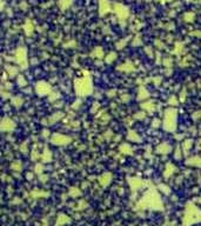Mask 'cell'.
Listing matches in <instances>:
<instances>
[{
    "label": "cell",
    "mask_w": 201,
    "mask_h": 226,
    "mask_svg": "<svg viewBox=\"0 0 201 226\" xmlns=\"http://www.w3.org/2000/svg\"><path fill=\"white\" fill-rule=\"evenodd\" d=\"M201 220V213L199 210L193 205H188L186 207V212L183 216V223L185 224H192L195 222Z\"/></svg>",
    "instance_id": "6da1fadb"
},
{
    "label": "cell",
    "mask_w": 201,
    "mask_h": 226,
    "mask_svg": "<svg viewBox=\"0 0 201 226\" xmlns=\"http://www.w3.org/2000/svg\"><path fill=\"white\" fill-rule=\"evenodd\" d=\"M75 88L78 91V93L80 95H86L91 91V83L86 79H81V80H78L77 81V85H75Z\"/></svg>",
    "instance_id": "7a4b0ae2"
},
{
    "label": "cell",
    "mask_w": 201,
    "mask_h": 226,
    "mask_svg": "<svg viewBox=\"0 0 201 226\" xmlns=\"http://www.w3.org/2000/svg\"><path fill=\"white\" fill-rule=\"evenodd\" d=\"M175 111L174 110H167L165 113V127L167 130L172 131V126L173 129H175V124H174V119H175Z\"/></svg>",
    "instance_id": "3957f363"
},
{
    "label": "cell",
    "mask_w": 201,
    "mask_h": 226,
    "mask_svg": "<svg viewBox=\"0 0 201 226\" xmlns=\"http://www.w3.org/2000/svg\"><path fill=\"white\" fill-rule=\"evenodd\" d=\"M51 87L48 86V84H45V83H39L37 84V92L40 94V95H45L50 92Z\"/></svg>",
    "instance_id": "277c9868"
},
{
    "label": "cell",
    "mask_w": 201,
    "mask_h": 226,
    "mask_svg": "<svg viewBox=\"0 0 201 226\" xmlns=\"http://www.w3.org/2000/svg\"><path fill=\"white\" fill-rule=\"evenodd\" d=\"M114 8H115L114 11L117 12V14H118L121 19H125L128 16V10H127L126 7H123L122 5H115Z\"/></svg>",
    "instance_id": "5b68a950"
},
{
    "label": "cell",
    "mask_w": 201,
    "mask_h": 226,
    "mask_svg": "<svg viewBox=\"0 0 201 226\" xmlns=\"http://www.w3.org/2000/svg\"><path fill=\"white\" fill-rule=\"evenodd\" d=\"M52 141L57 145H64V144H67L69 141V138L67 137H64V135H60V134H55L52 139Z\"/></svg>",
    "instance_id": "8992f818"
},
{
    "label": "cell",
    "mask_w": 201,
    "mask_h": 226,
    "mask_svg": "<svg viewBox=\"0 0 201 226\" xmlns=\"http://www.w3.org/2000/svg\"><path fill=\"white\" fill-rule=\"evenodd\" d=\"M100 14L101 16H103V14H106L107 12H109V10H111V7H109V4H108V1L107 0H100Z\"/></svg>",
    "instance_id": "52a82bcc"
},
{
    "label": "cell",
    "mask_w": 201,
    "mask_h": 226,
    "mask_svg": "<svg viewBox=\"0 0 201 226\" xmlns=\"http://www.w3.org/2000/svg\"><path fill=\"white\" fill-rule=\"evenodd\" d=\"M26 51L24 48H19L17 51V60L18 62H25L26 61Z\"/></svg>",
    "instance_id": "ba28073f"
},
{
    "label": "cell",
    "mask_w": 201,
    "mask_h": 226,
    "mask_svg": "<svg viewBox=\"0 0 201 226\" xmlns=\"http://www.w3.org/2000/svg\"><path fill=\"white\" fill-rule=\"evenodd\" d=\"M111 174H105V175H102L101 177V179H100V183H101V185H103V186H106L109 181H111Z\"/></svg>",
    "instance_id": "9c48e42d"
},
{
    "label": "cell",
    "mask_w": 201,
    "mask_h": 226,
    "mask_svg": "<svg viewBox=\"0 0 201 226\" xmlns=\"http://www.w3.org/2000/svg\"><path fill=\"white\" fill-rule=\"evenodd\" d=\"M25 31H26V34H32L33 32V26H32V22L31 21H27L25 24Z\"/></svg>",
    "instance_id": "30bf717a"
},
{
    "label": "cell",
    "mask_w": 201,
    "mask_h": 226,
    "mask_svg": "<svg viewBox=\"0 0 201 226\" xmlns=\"http://www.w3.org/2000/svg\"><path fill=\"white\" fill-rule=\"evenodd\" d=\"M71 4H72V0H60L61 8H67Z\"/></svg>",
    "instance_id": "8fae6325"
},
{
    "label": "cell",
    "mask_w": 201,
    "mask_h": 226,
    "mask_svg": "<svg viewBox=\"0 0 201 226\" xmlns=\"http://www.w3.org/2000/svg\"><path fill=\"white\" fill-rule=\"evenodd\" d=\"M93 56H98V58H101V56H102V51H101V48H97V50L93 52Z\"/></svg>",
    "instance_id": "7c38bea8"
},
{
    "label": "cell",
    "mask_w": 201,
    "mask_h": 226,
    "mask_svg": "<svg viewBox=\"0 0 201 226\" xmlns=\"http://www.w3.org/2000/svg\"><path fill=\"white\" fill-rule=\"evenodd\" d=\"M108 56H109V58H106V61H107V62H111L112 60H114V59H115V53H111Z\"/></svg>",
    "instance_id": "4fadbf2b"
},
{
    "label": "cell",
    "mask_w": 201,
    "mask_h": 226,
    "mask_svg": "<svg viewBox=\"0 0 201 226\" xmlns=\"http://www.w3.org/2000/svg\"><path fill=\"white\" fill-rule=\"evenodd\" d=\"M147 104H148V105H143V107H145V109H147L148 111H151V110H153V107H154V106L152 105V103H147Z\"/></svg>",
    "instance_id": "5bb4252c"
},
{
    "label": "cell",
    "mask_w": 201,
    "mask_h": 226,
    "mask_svg": "<svg viewBox=\"0 0 201 226\" xmlns=\"http://www.w3.org/2000/svg\"><path fill=\"white\" fill-rule=\"evenodd\" d=\"M168 170H171V165H168ZM172 171H168V172H166V175H168L169 173H171Z\"/></svg>",
    "instance_id": "9a60e30c"
},
{
    "label": "cell",
    "mask_w": 201,
    "mask_h": 226,
    "mask_svg": "<svg viewBox=\"0 0 201 226\" xmlns=\"http://www.w3.org/2000/svg\"><path fill=\"white\" fill-rule=\"evenodd\" d=\"M2 6H4V4H2V2L0 1V8H2Z\"/></svg>",
    "instance_id": "2e32d148"
},
{
    "label": "cell",
    "mask_w": 201,
    "mask_h": 226,
    "mask_svg": "<svg viewBox=\"0 0 201 226\" xmlns=\"http://www.w3.org/2000/svg\"><path fill=\"white\" fill-rule=\"evenodd\" d=\"M161 1H171V0H161Z\"/></svg>",
    "instance_id": "e0dca14e"
}]
</instances>
